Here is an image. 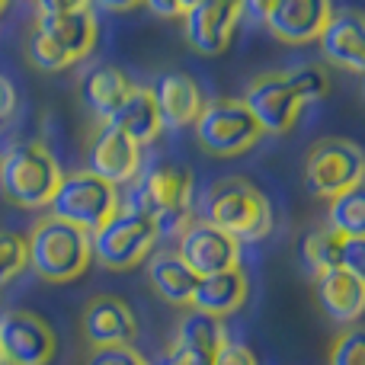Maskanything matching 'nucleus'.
<instances>
[{
    "mask_svg": "<svg viewBox=\"0 0 365 365\" xmlns=\"http://www.w3.org/2000/svg\"><path fill=\"white\" fill-rule=\"evenodd\" d=\"M132 208L158 225L160 234H180L189 225V208H192V170L177 160L158 158L135 177Z\"/></svg>",
    "mask_w": 365,
    "mask_h": 365,
    "instance_id": "f257e3e1",
    "label": "nucleus"
},
{
    "mask_svg": "<svg viewBox=\"0 0 365 365\" xmlns=\"http://www.w3.org/2000/svg\"><path fill=\"white\" fill-rule=\"evenodd\" d=\"M26 247H29L32 272L55 285L81 279L93 263L90 234L71 221L55 218V215H45L36 221L32 234L26 237Z\"/></svg>",
    "mask_w": 365,
    "mask_h": 365,
    "instance_id": "f03ea898",
    "label": "nucleus"
},
{
    "mask_svg": "<svg viewBox=\"0 0 365 365\" xmlns=\"http://www.w3.org/2000/svg\"><path fill=\"white\" fill-rule=\"evenodd\" d=\"M64 170L51 148L38 138L16 141L0 158V192L19 208H45L58 195Z\"/></svg>",
    "mask_w": 365,
    "mask_h": 365,
    "instance_id": "7ed1b4c3",
    "label": "nucleus"
},
{
    "mask_svg": "<svg viewBox=\"0 0 365 365\" xmlns=\"http://www.w3.org/2000/svg\"><path fill=\"white\" fill-rule=\"evenodd\" d=\"M231 240H263L272 231V205L263 189L244 177H225L205 192V218Z\"/></svg>",
    "mask_w": 365,
    "mask_h": 365,
    "instance_id": "20e7f679",
    "label": "nucleus"
},
{
    "mask_svg": "<svg viewBox=\"0 0 365 365\" xmlns=\"http://www.w3.org/2000/svg\"><path fill=\"white\" fill-rule=\"evenodd\" d=\"M158 237L160 231L148 215L132 205H119V212L100 231L90 234V250L96 263L106 269H135L154 253Z\"/></svg>",
    "mask_w": 365,
    "mask_h": 365,
    "instance_id": "39448f33",
    "label": "nucleus"
},
{
    "mask_svg": "<svg viewBox=\"0 0 365 365\" xmlns=\"http://www.w3.org/2000/svg\"><path fill=\"white\" fill-rule=\"evenodd\" d=\"M192 132L202 151H208L212 158H240L263 138V128L253 122L247 106L234 96L205 100L199 119L192 122Z\"/></svg>",
    "mask_w": 365,
    "mask_h": 365,
    "instance_id": "423d86ee",
    "label": "nucleus"
},
{
    "mask_svg": "<svg viewBox=\"0 0 365 365\" xmlns=\"http://www.w3.org/2000/svg\"><path fill=\"white\" fill-rule=\"evenodd\" d=\"M122 205L119 186L100 180L90 170H74L64 173L61 186H58V195L51 199V215L61 221H71V225L83 227L87 234L100 231Z\"/></svg>",
    "mask_w": 365,
    "mask_h": 365,
    "instance_id": "0eeeda50",
    "label": "nucleus"
},
{
    "mask_svg": "<svg viewBox=\"0 0 365 365\" xmlns=\"http://www.w3.org/2000/svg\"><path fill=\"white\" fill-rule=\"evenodd\" d=\"M32 16H36V29L32 32L48 38L71 61V68H74L77 61H83V58L96 48L100 23H96L93 4H87V0H74V4L45 0V4H36Z\"/></svg>",
    "mask_w": 365,
    "mask_h": 365,
    "instance_id": "6e6552de",
    "label": "nucleus"
},
{
    "mask_svg": "<svg viewBox=\"0 0 365 365\" xmlns=\"http://www.w3.org/2000/svg\"><path fill=\"white\" fill-rule=\"evenodd\" d=\"M365 154L353 138H321L308 148L304 189L317 199H336L353 186H362Z\"/></svg>",
    "mask_w": 365,
    "mask_h": 365,
    "instance_id": "1a4fd4ad",
    "label": "nucleus"
},
{
    "mask_svg": "<svg viewBox=\"0 0 365 365\" xmlns=\"http://www.w3.org/2000/svg\"><path fill=\"white\" fill-rule=\"evenodd\" d=\"M58 336L42 314L26 308L0 311V365H51Z\"/></svg>",
    "mask_w": 365,
    "mask_h": 365,
    "instance_id": "9d476101",
    "label": "nucleus"
},
{
    "mask_svg": "<svg viewBox=\"0 0 365 365\" xmlns=\"http://www.w3.org/2000/svg\"><path fill=\"white\" fill-rule=\"evenodd\" d=\"M240 103L247 106V113L253 115L263 135H285L295 128L298 115H302V100L295 96L285 71H266V74L253 77L247 83Z\"/></svg>",
    "mask_w": 365,
    "mask_h": 365,
    "instance_id": "9b49d317",
    "label": "nucleus"
},
{
    "mask_svg": "<svg viewBox=\"0 0 365 365\" xmlns=\"http://www.w3.org/2000/svg\"><path fill=\"white\" fill-rule=\"evenodd\" d=\"M240 16H244V4L240 0H202V4H189L186 16H182L186 45L192 51H199V55H221L234 42Z\"/></svg>",
    "mask_w": 365,
    "mask_h": 365,
    "instance_id": "f8f14e48",
    "label": "nucleus"
},
{
    "mask_svg": "<svg viewBox=\"0 0 365 365\" xmlns=\"http://www.w3.org/2000/svg\"><path fill=\"white\" fill-rule=\"evenodd\" d=\"M177 253L195 272V279L240 269V244L221 234L218 227H212L208 221H189L177 240Z\"/></svg>",
    "mask_w": 365,
    "mask_h": 365,
    "instance_id": "ddd939ff",
    "label": "nucleus"
},
{
    "mask_svg": "<svg viewBox=\"0 0 365 365\" xmlns=\"http://www.w3.org/2000/svg\"><path fill=\"white\" fill-rule=\"evenodd\" d=\"M225 343L227 334L218 317L186 311L177 324V334L164 346L160 365H215Z\"/></svg>",
    "mask_w": 365,
    "mask_h": 365,
    "instance_id": "4468645a",
    "label": "nucleus"
},
{
    "mask_svg": "<svg viewBox=\"0 0 365 365\" xmlns=\"http://www.w3.org/2000/svg\"><path fill=\"white\" fill-rule=\"evenodd\" d=\"M81 330L87 336L90 349H119L135 346L138 336V317L132 304L119 295H93L83 304Z\"/></svg>",
    "mask_w": 365,
    "mask_h": 365,
    "instance_id": "2eb2a0df",
    "label": "nucleus"
},
{
    "mask_svg": "<svg viewBox=\"0 0 365 365\" xmlns=\"http://www.w3.org/2000/svg\"><path fill=\"white\" fill-rule=\"evenodd\" d=\"M336 6L327 0H279V4H259L257 13L263 16L266 29L285 45L317 42L327 19Z\"/></svg>",
    "mask_w": 365,
    "mask_h": 365,
    "instance_id": "dca6fc26",
    "label": "nucleus"
},
{
    "mask_svg": "<svg viewBox=\"0 0 365 365\" xmlns=\"http://www.w3.org/2000/svg\"><path fill=\"white\" fill-rule=\"evenodd\" d=\"M87 170L96 173L100 180L113 182H128L141 173V148L135 141H128L122 132H115L113 125H96L87 138Z\"/></svg>",
    "mask_w": 365,
    "mask_h": 365,
    "instance_id": "f3484780",
    "label": "nucleus"
},
{
    "mask_svg": "<svg viewBox=\"0 0 365 365\" xmlns=\"http://www.w3.org/2000/svg\"><path fill=\"white\" fill-rule=\"evenodd\" d=\"M321 55L327 64L349 74L365 71V16L359 10H334L324 32L317 36Z\"/></svg>",
    "mask_w": 365,
    "mask_h": 365,
    "instance_id": "a211bd4d",
    "label": "nucleus"
},
{
    "mask_svg": "<svg viewBox=\"0 0 365 365\" xmlns=\"http://www.w3.org/2000/svg\"><path fill=\"white\" fill-rule=\"evenodd\" d=\"M314 289H317V302H321L324 314L330 321L353 327L365 311V282L362 276H353L346 269H327L321 276H314Z\"/></svg>",
    "mask_w": 365,
    "mask_h": 365,
    "instance_id": "6ab92c4d",
    "label": "nucleus"
},
{
    "mask_svg": "<svg viewBox=\"0 0 365 365\" xmlns=\"http://www.w3.org/2000/svg\"><path fill=\"white\" fill-rule=\"evenodd\" d=\"M154 103H158V113H160V125L164 128H186L199 119L202 106V90L199 83L192 81L189 74L182 71H170L158 81L154 87Z\"/></svg>",
    "mask_w": 365,
    "mask_h": 365,
    "instance_id": "aec40b11",
    "label": "nucleus"
},
{
    "mask_svg": "<svg viewBox=\"0 0 365 365\" xmlns=\"http://www.w3.org/2000/svg\"><path fill=\"white\" fill-rule=\"evenodd\" d=\"M135 87H138V83H135L122 68H115V64H96V68H90L87 74H83L81 96L96 113L100 125H106V122L119 113L122 103L132 96Z\"/></svg>",
    "mask_w": 365,
    "mask_h": 365,
    "instance_id": "412c9836",
    "label": "nucleus"
},
{
    "mask_svg": "<svg viewBox=\"0 0 365 365\" xmlns=\"http://www.w3.org/2000/svg\"><path fill=\"white\" fill-rule=\"evenodd\" d=\"M247 295H250V282H247L244 269L218 272V276L199 279V285L192 292V302H189V311H199V314L218 317L221 321V317L244 308Z\"/></svg>",
    "mask_w": 365,
    "mask_h": 365,
    "instance_id": "4be33fe9",
    "label": "nucleus"
},
{
    "mask_svg": "<svg viewBox=\"0 0 365 365\" xmlns=\"http://www.w3.org/2000/svg\"><path fill=\"white\" fill-rule=\"evenodd\" d=\"M106 125H113L115 132H122L128 141H135L138 148L151 145V141L164 132V125H160V113H158V103H154V90L151 87H141V83H138V87L132 90V96L122 103L119 113H115Z\"/></svg>",
    "mask_w": 365,
    "mask_h": 365,
    "instance_id": "5701e85b",
    "label": "nucleus"
},
{
    "mask_svg": "<svg viewBox=\"0 0 365 365\" xmlns=\"http://www.w3.org/2000/svg\"><path fill=\"white\" fill-rule=\"evenodd\" d=\"M148 282H151V289L158 292L164 302L189 308L199 279H195V272L180 259L177 250H154L151 257H148Z\"/></svg>",
    "mask_w": 365,
    "mask_h": 365,
    "instance_id": "b1692460",
    "label": "nucleus"
},
{
    "mask_svg": "<svg viewBox=\"0 0 365 365\" xmlns=\"http://www.w3.org/2000/svg\"><path fill=\"white\" fill-rule=\"evenodd\" d=\"M343 240L336 231L330 227H314L302 237L298 244V253H302V263L308 266L311 276H321L327 269H336L340 266V253H343Z\"/></svg>",
    "mask_w": 365,
    "mask_h": 365,
    "instance_id": "393cba45",
    "label": "nucleus"
},
{
    "mask_svg": "<svg viewBox=\"0 0 365 365\" xmlns=\"http://www.w3.org/2000/svg\"><path fill=\"white\" fill-rule=\"evenodd\" d=\"M330 231H336L340 237H365V192L362 186H353L349 192L330 199L327 208Z\"/></svg>",
    "mask_w": 365,
    "mask_h": 365,
    "instance_id": "a878e982",
    "label": "nucleus"
},
{
    "mask_svg": "<svg viewBox=\"0 0 365 365\" xmlns=\"http://www.w3.org/2000/svg\"><path fill=\"white\" fill-rule=\"evenodd\" d=\"M285 77H289L295 96L302 100V106L324 100L330 93V74L324 64H298V68L285 71Z\"/></svg>",
    "mask_w": 365,
    "mask_h": 365,
    "instance_id": "bb28decb",
    "label": "nucleus"
},
{
    "mask_svg": "<svg viewBox=\"0 0 365 365\" xmlns=\"http://www.w3.org/2000/svg\"><path fill=\"white\" fill-rule=\"evenodd\" d=\"M26 269H29V247H26V237L16 231L0 227V285L13 282V279Z\"/></svg>",
    "mask_w": 365,
    "mask_h": 365,
    "instance_id": "cd10ccee",
    "label": "nucleus"
},
{
    "mask_svg": "<svg viewBox=\"0 0 365 365\" xmlns=\"http://www.w3.org/2000/svg\"><path fill=\"white\" fill-rule=\"evenodd\" d=\"M327 365H365V334L359 327H349L346 334L336 336Z\"/></svg>",
    "mask_w": 365,
    "mask_h": 365,
    "instance_id": "c85d7f7f",
    "label": "nucleus"
},
{
    "mask_svg": "<svg viewBox=\"0 0 365 365\" xmlns=\"http://www.w3.org/2000/svg\"><path fill=\"white\" fill-rule=\"evenodd\" d=\"M90 365H151L135 346H119V349H93Z\"/></svg>",
    "mask_w": 365,
    "mask_h": 365,
    "instance_id": "c756f323",
    "label": "nucleus"
},
{
    "mask_svg": "<svg viewBox=\"0 0 365 365\" xmlns=\"http://www.w3.org/2000/svg\"><path fill=\"white\" fill-rule=\"evenodd\" d=\"M340 269L353 272V276H365V240L362 237H346L343 240Z\"/></svg>",
    "mask_w": 365,
    "mask_h": 365,
    "instance_id": "7c9ffc66",
    "label": "nucleus"
},
{
    "mask_svg": "<svg viewBox=\"0 0 365 365\" xmlns=\"http://www.w3.org/2000/svg\"><path fill=\"white\" fill-rule=\"evenodd\" d=\"M215 365H259V359H257V353H253L250 346L227 340L225 346H221L218 362H215Z\"/></svg>",
    "mask_w": 365,
    "mask_h": 365,
    "instance_id": "2f4dec72",
    "label": "nucleus"
},
{
    "mask_svg": "<svg viewBox=\"0 0 365 365\" xmlns=\"http://www.w3.org/2000/svg\"><path fill=\"white\" fill-rule=\"evenodd\" d=\"M13 113H16V87L10 83L6 74H0V128H6Z\"/></svg>",
    "mask_w": 365,
    "mask_h": 365,
    "instance_id": "473e14b6",
    "label": "nucleus"
},
{
    "mask_svg": "<svg viewBox=\"0 0 365 365\" xmlns=\"http://www.w3.org/2000/svg\"><path fill=\"white\" fill-rule=\"evenodd\" d=\"M148 10H151L154 16H164V19H182L186 10H189V4H164V0H151Z\"/></svg>",
    "mask_w": 365,
    "mask_h": 365,
    "instance_id": "72a5a7b5",
    "label": "nucleus"
},
{
    "mask_svg": "<svg viewBox=\"0 0 365 365\" xmlns=\"http://www.w3.org/2000/svg\"><path fill=\"white\" fill-rule=\"evenodd\" d=\"M6 10V4H4V0H0V13H4Z\"/></svg>",
    "mask_w": 365,
    "mask_h": 365,
    "instance_id": "f704fd0d",
    "label": "nucleus"
}]
</instances>
